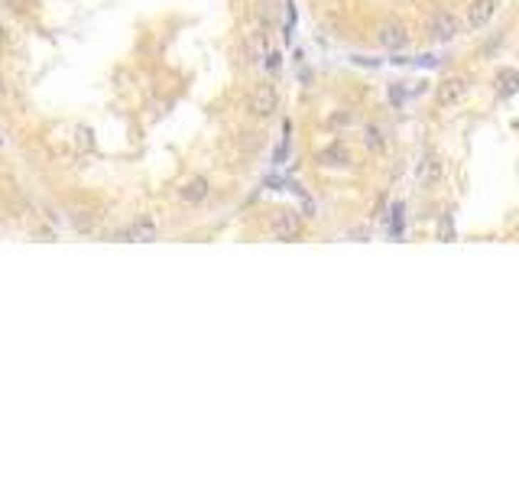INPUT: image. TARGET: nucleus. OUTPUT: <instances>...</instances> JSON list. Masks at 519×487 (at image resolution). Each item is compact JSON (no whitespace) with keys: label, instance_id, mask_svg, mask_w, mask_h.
Segmentation results:
<instances>
[{"label":"nucleus","instance_id":"nucleus-1","mask_svg":"<svg viewBox=\"0 0 519 487\" xmlns=\"http://www.w3.org/2000/svg\"><path fill=\"white\" fill-rule=\"evenodd\" d=\"M243 108H247L250 117L256 120H270L273 114L279 111V88L273 85V81H260V85H253L247 95V101H243Z\"/></svg>","mask_w":519,"mask_h":487},{"label":"nucleus","instance_id":"nucleus-2","mask_svg":"<svg viewBox=\"0 0 519 487\" xmlns=\"http://www.w3.org/2000/svg\"><path fill=\"white\" fill-rule=\"evenodd\" d=\"M409 26L402 20H396V16H387V20L377 26V43L383 46V49L389 52H402L406 46H409Z\"/></svg>","mask_w":519,"mask_h":487},{"label":"nucleus","instance_id":"nucleus-3","mask_svg":"<svg viewBox=\"0 0 519 487\" xmlns=\"http://www.w3.org/2000/svg\"><path fill=\"white\" fill-rule=\"evenodd\" d=\"M468 91H471V81L464 78V75H451V78H445L439 88H435V104H439L441 111H445V108H454V104H461L468 98Z\"/></svg>","mask_w":519,"mask_h":487},{"label":"nucleus","instance_id":"nucleus-4","mask_svg":"<svg viewBox=\"0 0 519 487\" xmlns=\"http://www.w3.org/2000/svg\"><path fill=\"white\" fill-rule=\"evenodd\" d=\"M270 234L276 237V241H295V237L302 234V218L295 208H283V211H276L270 218Z\"/></svg>","mask_w":519,"mask_h":487},{"label":"nucleus","instance_id":"nucleus-5","mask_svg":"<svg viewBox=\"0 0 519 487\" xmlns=\"http://www.w3.org/2000/svg\"><path fill=\"white\" fill-rule=\"evenodd\" d=\"M425 26H429V36L435 39V43H451V39L458 36V30H461L458 16L448 14V10H431Z\"/></svg>","mask_w":519,"mask_h":487},{"label":"nucleus","instance_id":"nucleus-6","mask_svg":"<svg viewBox=\"0 0 519 487\" xmlns=\"http://www.w3.org/2000/svg\"><path fill=\"white\" fill-rule=\"evenodd\" d=\"M497 7H500V0H471L468 10H464V26L468 30H483L493 16H497Z\"/></svg>","mask_w":519,"mask_h":487},{"label":"nucleus","instance_id":"nucleus-7","mask_svg":"<svg viewBox=\"0 0 519 487\" xmlns=\"http://www.w3.org/2000/svg\"><path fill=\"white\" fill-rule=\"evenodd\" d=\"M211 195V179L208 176H189L182 185H179V201L182 205H201Z\"/></svg>","mask_w":519,"mask_h":487},{"label":"nucleus","instance_id":"nucleus-8","mask_svg":"<svg viewBox=\"0 0 519 487\" xmlns=\"http://www.w3.org/2000/svg\"><path fill=\"white\" fill-rule=\"evenodd\" d=\"M441 179H445V166H441V159L435 153L422 156V162H419V182H422V189H439Z\"/></svg>","mask_w":519,"mask_h":487},{"label":"nucleus","instance_id":"nucleus-9","mask_svg":"<svg viewBox=\"0 0 519 487\" xmlns=\"http://www.w3.org/2000/svg\"><path fill=\"white\" fill-rule=\"evenodd\" d=\"M318 162H322L325 169H341V166L351 162V150H347L344 140H331L328 147L318 150Z\"/></svg>","mask_w":519,"mask_h":487},{"label":"nucleus","instance_id":"nucleus-10","mask_svg":"<svg viewBox=\"0 0 519 487\" xmlns=\"http://www.w3.org/2000/svg\"><path fill=\"white\" fill-rule=\"evenodd\" d=\"M156 234H159V224L150 214H140L137 221L124 231V237H130V241H156Z\"/></svg>","mask_w":519,"mask_h":487},{"label":"nucleus","instance_id":"nucleus-11","mask_svg":"<svg viewBox=\"0 0 519 487\" xmlns=\"http://www.w3.org/2000/svg\"><path fill=\"white\" fill-rule=\"evenodd\" d=\"M364 147L370 150V153H387V137H383V130L377 124H370V127H364Z\"/></svg>","mask_w":519,"mask_h":487},{"label":"nucleus","instance_id":"nucleus-12","mask_svg":"<svg viewBox=\"0 0 519 487\" xmlns=\"http://www.w3.org/2000/svg\"><path fill=\"white\" fill-rule=\"evenodd\" d=\"M354 124V114H347V111H335L328 117V130H341V127H351Z\"/></svg>","mask_w":519,"mask_h":487},{"label":"nucleus","instance_id":"nucleus-13","mask_svg":"<svg viewBox=\"0 0 519 487\" xmlns=\"http://www.w3.org/2000/svg\"><path fill=\"white\" fill-rule=\"evenodd\" d=\"M500 81H503V91H516L519 88V75L513 72V68H503V72H500Z\"/></svg>","mask_w":519,"mask_h":487},{"label":"nucleus","instance_id":"nucleus-14","mask_svg":"<svg viewBox=\"0 0 519 487\" xmlns=\"http://www.w3.org/2000/svg\"><path fill=\"white\" fill-rule=\"evenodd\" d=\"M293 30H295V4L285 0V36L293 39Z\"/></svg>","mask_w":519,"mask_h":487},{"label":"nucleus","instance_id":"nucleus-15","mask_svg":"<svg viewBox=\"0 0 519 487\" xmlns=\"http://www.w3.org/2000/svg\"><path fill=\"white\" fill-rule=\"evenodd\" d=\"M72 224H75L78 231H88V228H91V214H88V211H75Z\"/></svg>","mask_w":519,"mask_h":487},{"label":"nucleus","instance_id":"nucleus-16","mask_svg":"<svg viewBox=\"0 0 519 487\" xmlns=\"http://www.w3.org/2000/svg\"><path fill=\"white\" fill-rule=\"evenodd\" d=\"M263 66L270 68V72H279V52H270V56H263Z\"/></svg>","mask_w":519,"mask_h":487},{"label":"nucleus","instance_id":"nucleus-17","mask_svg":"<svg viewBox=\"0 0 519 487\" xmlns=\"http://www.w3.org/2000/svg\"><path fill=\"white\" fill-rule=\"evenodd\" d=\"M7 46V30H4V23H0V49Z\"/></svg>","mask_w":519,"mask_h":487},{"label":"nucleus","instance_id":"nucleus-18","mask_svg":"<svg viewBox=\"0 0 519 487\" xmlns=\"http://www.w3.org/2000/svg\"><path fill=\"white\" fill-rule=\"evenodd\" d=\"M7 95V81H4V75H0V98Z\"/></svg>","mask_w":519,"mask_h":487}]
</instances>
